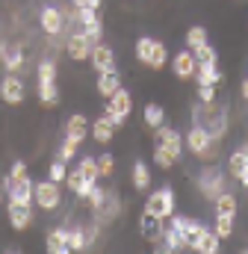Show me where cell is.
I'll list each match as a JSON object with an SVG mask.
<instances>
[{"label":"cell","instance_id":"cell-1","mask_svg":"<svg viewBox=\"0 0 248 254\" xmlns=\"http://www.w3.org/2000/svg\"><path fill=\"white\" fill-rule=\"evenodd\" d=\"M136 60H139L142 65H151V68L160 71L163 65L169 63V51H166L163 42L142 36V39H136Z\"/></svg>","mask_w":248,"mask_h":254},{"label":"cell","instance_id":"cell-2","mask_svg":"<svg viewBox=\"0 0 248 254\" xmlns=\"http://www.w3.org/2000/svg\"><path fill=\"white\" fill-rule=\"evenodd\" d=\"M39 101L45 107H54L60 101V89H57V65L51 60H42L39 63Z\"/></svg>","mask_w":248,"mask_h":254},{"label":"cell","instance_id":"cell-3","mask_svg":"<svg viewBox=\"0 0 248 254\" xmlns=\"http://www.w3.org/2000/svg\"><path fill=\"white\" fill-rule=\"evenodd\" d=\"M145 213H151L157 219H172L175 216V192H172V187H163V190H157L154 195H148Z\"/></svg>","mask_w":248,"mask_h":254},{"label":"cell","instance_id":"cell-4","mask_svg":"<svg viewBox=\"0 0 248 254\" xmlns=\"http://www.w3.org/2000/svg\"><path fill=\"white\" fill-rule=\"evenodd\" d=\"M130 113H133V98H130L127 89H119L116 95L107 98V113H104V116H107L116 127H122V122L130 116Z\"/></svg>","mask_w":248,"mask_h":254},{"label":"cell","instance_id":"cell-5","mask_svg":"<svg viewBox=\"0 0 248 254\" xmlns=\"http://www.w3.org/2000/svg\"><path fill=\"white\" fill-rule=\"evenodd\" d=\"M33 195H36V204L42 207V210H57L62 201V190L57 181H39L36 187H33Z\"/></svg>","mask_w":248,"mask_h":254},{"label":"cell","instance_id":"cell-6","mask_svg":"<svg viewBox=\"0 0 248 254\" xmlns=\"http://www.w3.org/2000/svg\"><path fill=\"white\" fill-rule=\"evenodd\" d=\"M77 18H80V27H83V33L89 36V42H92V45H101L104 24H101V18H98V9L80 6V9H77Z\"/></svg>","mask_w":248,"mask_h":254},{"label":"cell","instance_id":"cell-7","mask_svg":"<svg viewBox=\"0 0 248 254\" xmlns=\"http://www.w3.org/2000/svg\"><path fill=\"white\" fill-rule=\"evenodd\" d=\"M3 187H6L9 201H15V204H33V201H36V195H33V187H36V184H33L27 175L18 178V181H9V178H6Z\"/></svg>","mask_w":248,"mask_h":254},{"label":"cell","instance_id":"cell-8","mask_svg":"<svg viewBox=\"0 0 248 254\" xmlns=\"http://www.w3.org/2000/svg\"><path fill=\"white\" fill-rule=\"evenodd\" d=\"M92 42H89V36L80 30V33H74L68 42H65V54H68V60H74V63H83V60H89V54H92Z\"/></svg>","mask_w":248,"mask_h":254},{"label":"cell","instance_id":"cell-9","mask_svg":"<svg viewBox=\"0 0 248 254\" xmlns=\"http://www.w3.org/2000/svg\"><path fill=\"white\" fill-rule=\"evenodd\" d=\"M0 98L6 104H12V107H18L24 101V80L15 77V71H9V77L0 80Z\"/></svg>","mask_w":248,"mask_h":254},{"label":"cell","instance_id":"cell-10","mask_svg":"<svg viewBox=\"0 0 248 254\" xmlns=\"http://www.w3.org/2000/svg\"><path fill=\"white\" fill-rule=\"evenodd\" d=\"M186 145H189V151L192 154H210V145H213V133L207 130L204 125H195L189 133H186Z\"/></svg>","mask_w":248,"mask_h":254},{"label":"cell","instance_id":"cell-11","mask_svg":"<svg viewBox=\"0 0 248 254\" xmlns=\"http://www.w3.org/2000/svg\"><path fill=\"white\" fill-rule=\"evenodd\" d=\"M172 68H175V77H178V80H192L195 71H198V60H195V54L186 48V51H178V54H175Z\"/></svg>","mask_w":248,"mask_h":254},{"label":"cell","instance_id":"cell-12","mask_svg":"<svg viewBox=\"0 0 248 254\" xmlns=\"http://www.w3.org/2000/svg\"><path fill=\"white\" fill-rule=\"evenodd\" d=\"M89 63H92V68H95L98 74L116 71V54H113V48H107V45H95L92 54H89Z\"/></svg>","mask_w":248,"mask_h":254},{"label":"cell","instance_id":"cell-13","mask_svg":"<svg viewBox=\"0 0 248 254\" xmlns=\"http://www.w3.org/2000/svg\"><path fill=\"white\" fill-rule=\"evenodd\" d=\"M33 204H15V201H9V225H12V231H27L30 228V222H33V210H30Z\"/></svg>","mask_w":248,"mask_h":254},{"label":"cell","instance_id":"cell-14","mask_svg":"<svg viewBox=\"0 0 248 254\" xmlns=\"http://www.w3.org/2000/svg\"><path fill=\"white\" fill-rule=\"evenodd\" d=\"M39 24H42V30L48 36H57L62 30V24H65V15H62V9H57V6H45L39 12Z\"/></svg>","mask_w":248,"mask_h":254},{"label":"cell","instance_id":"cell-15","mask_svg":"<svg viewBox=\"0 0 248 254\" xmlns=\"http://www.w3.org/2000/svg\"><path fill=\"white\" fill-rule=\"evenodd\" d=\"M172 228H178V231L184 234L186 246L192 249V243L204 234V228H207V225H201V222H195V219H186V216H175V219H172Z\"/></svg>","mask_w":248,"mask_h":254},{"label":"cell","instance_id":"cell-16","mask_svg":"<svg viewBox=\"0 0 248 254\" xmlns=\"http://www.w3.org/2000/svg\"><path fill=\"white\" fill-rule=\"evenodd\" d=\"M95 89H98V95H101L104 101H107L110 95H116V92L122 89V77H119V71H104V74H98Z\"/></svg>","mask_w":248,"mask_h":254},{"label":"cell","instance_id":"cell-17","mask_svg":"<svg viewBox=\"0 0 248 254\" xmlns=\"http://www.w3.org/2000/svg\"><path fill=\"white\" fill-rule=\"evenodd\" d=\"M157 136H160V145L163 148H169L175 157H181V151H184V136L175 130V127H157Z\"/></svg>","mask_w":248,"mask_h":254},{"label":"cell","instance_id":"cell-18","mask_svg":"<svg viewBox=\"0 0 248 254\" xmlns=\"http://www.w3.org/2000/svg\"><path fill=\"white\" fill-rule=\"evenodd\" d=\"M219 246H222L219 234H216V231H210V228H204V234L192 243V252H198V254H216V252H219Z\"/></svg>","mask_w":248,"mask_h":254},{"label":"cell","instance_id":"cell-19","mask_svg":"<svg viewBox=\"0 0 248 254\" xmlns=\"http://www.w3.org/2000/svg\"><path fill=\"white\" fill-rule=\"evenodd\" d=\"M86 133H89V122H86V116H83V113H74V116L65 122V136H68V139L83 142V139H86Z\"/></svg>","mask_w":248,"mask_h":254},{"label":"cell","instance_id":"cell-20","mask_svg":"<svg viewBox=\"0 0 248 254\" xmlns=\"http://www.w3.org/2000/svg\"><path fill=\"white\" fill-rule=\"evenodd\" d=\"M198 187H201V192H204V198H210V201H216V195H219V192H225V190H222V175H219V172H213V169L201 175Z\"/></svg>","mask_w":248,"mask_h":254},{"label":"cell","instance_id":"cell-21","mask_svg":"<svg viewBox=\"0 0 248 254\" xmlns=\"http://www.w3.org/2000/svg\"><path fill=\"white\" fill-rule=\"evenodd\" d=\"M0 60L6 65V71H18L24 65V54H21V48H15L9 42H0Z\"/></svg>","mask_w":248,"mask_h":254},{"label":"cell","instance_id":"cell-22","mask_svg":"<svg viewBox=\"0 0 248 254\" xmlns=\"http://www.w3.org/2000/svg\"><path fill=\"white\" fill-rule=\"evenodd\" d=\"M195 80H198V83H207V86H219V83H222V71H219L216 63H198Z\"/></svg>","mask_w":248,"mask_h":254},{"label":"cell","instance_id":"cell-23","mask_svg":"<svg viewBox=\"0 0 248 254\" xmlns=\"http://www.w3.org/2000/svg\"><path fill=\"white\" fill-rule=\"evenodd\" d=\"M45 249L51 254H65L68 252V231L65 228H54L48 234V240H45Z\"/></svg>","mask_w":248,"mask_h":254},{"label":"cell","instance_id":"cell-24","mask_svg":"<svg viewBox=\"0 0 248 254\" xmlns=\"http://www.w3.org/2000/svg\"><path fill=\"white\" fill-rule=\"evenodd\" d=\"M116 130H119V127L113 125V122H110L107 116H101V119H98V122L92 125V136H95V142H101V145H107V142L113 139V133H116Z\"/></svg>","mask_w":248,"mask_h":254},{"label":"cell","instance_id":"cell-25","mask_svg":"<svg viewBox=\"0 0 248 254\" xmlns=\"http://www.w3.org/2000/svg\"><path fill=\"white\" fill-rule=\"evenodd\" d=\"M160 222H163V219H157V216H151V213H142V219H139V231H142V237L154 243V240L163 234V231H160Z\"/></svg>","mask_w":248,"mask_h":254},{"label":"cell","instance_id":"cell-26","mask_svg":"<svg viewBox=\"0 0 248 254\" xmlns=\"http://www.w3.org/2000/svg\"><path fill=\"white\" fill-rule=\"evenodd\" d=\"M246 169H248V145L246 148H240V151H234V154L228 157V175L240 178Z\"/></svg>","mask_w":248,"mask_h":254},{"label":"cell","instance_id":"cell-27","mask_svg":"<svg viewBox=\"0 0 248 254\" xmlns=\"http://www.w3.org/2000/svg\"><path fill=\"white\" fill-rule=\"evenodd\" d=\"M133 187L139 192H145L151 187V172H148V163L145 160H136L133 163Z\"/></svg>","mask_w":248,"mask_h":254},{"label":"cell","instance_id":"cell-28","mask_svg":"<svg viewBox=\"0 0 248 254\" xmlns=\"http://www.w3.org/2000/svg\"><path fill=\"white\" fill-rule=\"evenodd\" d=\"M163 240H166V246H163V252H184V249H189L184 240V234L178 231V228H169L166 234H163Z\"/></svg>","mask_w":248,"mask_h":254},{"label":"cell","instance_id":"cell-29","mask_svg":"<svg viewBox=\"0 0 248 254\" xmlns=\"http://www.w3.org/2000/svg\"><path fill=\"white\" fill-rule=\"evenodd\" d=\"M142 116H145V125H148V127H154V130L166 125V110H163L160 104H148Z\"/></svg>","mask_w":248,"mask_h":254},{"label":"cell","instance_id":"cell-30","mask_svg":"<svg viewBox=\"0 0 248 254\" xmlns=\"http://www.w3.org/2000/svg\"><path fill=\"white\" fill-rule=\"evenodd\" d=\"M201 45H207V30H204L201 24H195V27L186 30V48L195 51V48H201Z\"/></svg>","mask_w":248,"mask_h":254},{"label":"cell","instance_id":"cell-31","mask_svg":"<svg viewBox=\"0 0 248 254\" xmlns=\"http://www.w3.org/2000/svg\"><path fill=\"white\" fill-rule=\"evenodd\" d=\"M77 169L83 172V178H86V181L98 184V178H101V169H98V157H83Z\"/></svg>","mask_w":248,"mask_h":254},{"label":"cell","instance_id":"cell-32","mask_svg":"<svg viewBox=\"0 0 248 254\" xmlns=\"http://www.w3.org/2000/svg\"><path fill=\"white\" fill-rule=\"evenodd\" d=\"M216 213L237 216V198H234L231 192H219V195H216Z\"/></svg>","mask_w":248,"mask_h":254},{"label":"cell","instance_id":"cell-33","mask_svg":"<svg viewBox=\"0 0 248 254\" xmlns=\"http://www.w3.org/2000/svg\"><path fill=\"white\" fill-rule=\"evenodd\" d=\"M213 231L219 234V240H228L234 234V216H225V213H216V225Z\"/></svg>","mask_w":248,"mask_h":254},{"label":"cell","instance_id":"cell-34","mask_svg":"<svg viewBox=\"0 0 248 254\" xmlns=\"http://www.w3.org/2000/svg\"><path fill=\"white\" fill-rule=\"evenodd\" d=\"M175 160H178V157H175L169 148H163V145H157V148H154V163H157L160 169H172V166H175Z\"/></svg>","mask_w":248,"mask_h":254},{"label":"cell","instance_id":"cell-35","mask_svg":"<svg viewBox=\"0 0 248 254\" xmlns=\"http://www.w3.org/2000/svg\"><path fill=\"white\" fill-rule=\"evenodd\" d=\"M89 243H86V234H83V228H71L68 231V252H83Z\"/></svg>","mask_w":248,"mask_h":254},{"label":"cell","instance_id":"cell-36","mask_svg":"<svg viewBox=\"0 0 248 254\" xmlns=\"http://www.w3.org/2000/svg\"><path fill=\"white\" fill-rule=\"evenodd\" d=\"M192 54H195V60H198V63H219V54H216V48H213L210 42H207V45H201V48H195Z\"/></svg>","mask_w":248,"mask_h":254},{"label":"cell","instance_id":"cell-37","mask_svg":"<svg viewBox=\"0 0 248 254\" xmlns=\"http://www.w3.org/2000/svg\"><path fill=\"white\" fill-rule=\"evenodd\" d=\"M48 178L51 181H57V184H62V181H68V169H65V160H54L51 163V169H48Z\"/></svg>","mask_w":248,"mask_h":254},{"label":"cell","instance_id":"cell-38","mask_svg":"<svg viewBox=\"0 0 248 254\" xmlns=\"http://www.w3.org/2000/svg\"><path fill=\"white\" fill-rule=\"evenodd\" d=\"M77 145H80V142H74V139H68V136H65L57 157H60V160H65V163H68V160H74V157H77Z\"/></svg>","mask_w":248,"mask_h":254},{"label":"cell","instance_id":"cell-39","mask_svg":"<svg viewBox=\"0 0 248 254\" xmlns=\"http://www.w3.org/2000/svg\"><path fill=\"white\" fill-rule=\"evenodd\" d=\"M98 169H101V178H110L113 172H116V157L107 151V154H101L98 157Z\"/></svg>","mask_w":248,"mask_h":254},{"label":"cell","instance_id":"cell-40","mask_svg":"<svg viewBox=\"0 0 248 254\" xmlns=\"http://www.w3.org/2000/svg\"><path fill=\"white\" fill-rule=\"evenodd\" d=\"M198 101H201L204 107H213V101H216V86L198 83Z\"/></svg>","mask_w":248,"mask_h":254},{"label":"cell","instance_id":"cell-41","mask_svg":"<svg viewBox=\"0 0 248 254\" xmlns=\"http://www.w3.org/2000/svg\"><path fill=\"white\" fill-rule=\"evenodd\" d=\"M86 201H89L92 207H104V201H107V192L101 190V187H95V190H92V195H89Z\"/></svg>","mask_w":248,"mask_h":254},{"label":"cell","instance_id":"cell-42","mask_svg":"<svg viewBox=\"0 0 248 254\" xmlns=\"http://www.w3.org/2000/svg\"><path fill=\"white\" fill-rule=\"evenodd\" d=\"M86 178H83V172L80 169H74V172H68V187H71V192L80 190V184H83Z\"/></svg>","mask_w":248,"mask_h":254},{"label":"cell","instance_id":"cell-43","mask_svg":"<svg viewBox=\"0 0 248 254\" xmlns=\"http://www.w3.org/2000/svg\"><path fill=\"white\" fill-rule=\"evenodd\" d=\"M24 175H27V163L18 160V163L12 166V172H9V181H18V178H24Z\"/></svg>","mask_w":248,"mask_h":254},{"label":"cell","instance_id":"cell-44","mask_svg":"<svg viewBox=\"0 0 248 254\" xmlns=\"http://www.w3.org/2000/svg\"><path fill=\"white\" fill-rule=\"evenodd\" d=\"M71 3H74L77 9H80V6H89V9H101V0H71Z\"/></svg>","mask_w":248,"mask_h":254},{"label":"cell","instance_id":"cell-45","mask_svg":"<svg viewBox=\"0 0 248 254\" xmlns=\"http://www.w3.org/2000/svg\"><path fill=\"white\" fill-rule=\"evenodd\" d=\"M237 181H240L243 187H248V169H246V172H243V175H240V178H237Z\"/></svg>","mask_w":248,"mask_h":254},{"label":"cell","instance_id":"cell-46","mask_svg":"<svg viewBox=\"0 0 248 254\" xmlns=\"http://www.w3.org/2000/svg\"><path fill=\"white\" fill-rule=\"evenodd\" d=\"M243 98H246V101H248V77H246V80H243Z\"/></svg>","mask_w":248,"mask_h":254},{"label":"cell","instance_id":"cell-47","mask_svg":"<svg viewBox=\"0 0 248 254\" xmlns=\"http://www.w3.org/2000/svg\"><path fill=\"white\" fill-rule=\"evenodd\" d=\"M3 195H6V187H0V201H3Z\"/></svg>","mask_w":248,"mask_h":254}]
</instances>
